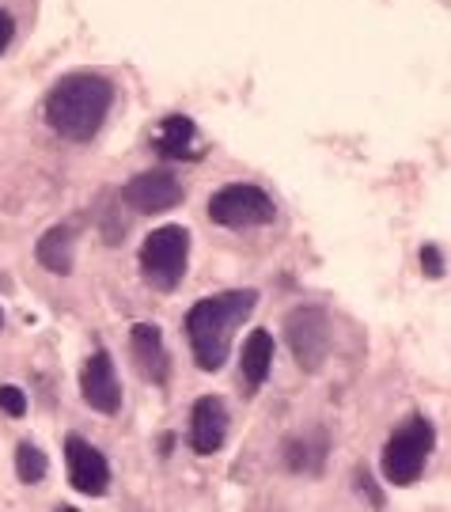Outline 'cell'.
Instances as JSON below:
<instances>
[{"label":"cell","mask_w":451,"mask_h":512,"mask_svg":"<svg viewBox=\"0 0 451 512\" xmlns=\"http://www.w3.org/2000/svg\"><path fill=\"white\" fill-rule=\"evenodd\" d=\"M258 308V293L254 289H224L198 300L194 308L186 311L182 327L194 349V361L205 372H220L228 365V353H232L235 330L251 319V311Z\"/></svg>","instance_id":"obj_1"},{"label":"cell","mask_w":451,"mask_h":512,"mask_svg":"<svg viewBox=\"0 0 451 512\" xmlns=\"http://www.w3.org/2000/svg\"><path fill=\"white\" fill-rule=\"evenodd\" d=\"M114 107V84L99 73H69L46 95V122L65 141H91Z\"/></svg>","instance_id":"obj_2"},{"label":"cell","mask_w":451,"mask_h":512,"mask_svg":"<svg viewBox=\"0 0 451 512\" xmlns=\"http://www.w3.org/2000/svg\"><path fill=\"white\" fill-rule=\"evenodd\" d=\"M436 448V429L429 418H406L383 444V478L391 486H414L425 475V463Z\"/></svg>","instance_id":"obj_3"},{"label":"cell","mask_w":451,"mask_h":512,"mask_svg":"<svg viewBox=\"0 0 451 512\" xmlns=\"http://www.w3.org/2000/svg\"><path fill=\"white\" fill-rule=\"evenodd\" d=\"M190 266V232L182 224H163L141 243V277L156 293H175Z\"/></svg>","instance_id":"obj_4"},{"label":"cell","mask_w":451,"mask_h":512,"mask_svg":"<svg viewBox=\"0 0 451 512\" xmlns=\"http://www.w3.org/2000/svg\"><path fill=\"white\" fill-rule=\"evenodd\" d=\"M209 220L220 228H258V224H273L277 220V205L273 198L254 183H232L220 186L209 198Z\"/></svg>","instance_id":"obj_5"},{"label":"cell","mask_w":451,"mask_h":512,"mask_svg":"<svg viewBox=\"0 0 451 512\" xmlns=\"http://www.w3.org/2000/svg\"><path fill=\"white\" fill-rule=\"evenodd\" d=\"M285 338H289L296 365L304 368V372L323 368L326 353H330V319H326V311L315 308V304L292 308L285 315Z\"/></svg>","instance_id":"obj_6"},{"label":"cell","mask_w":451,"mask_h":512,"mask_svg":"<svg viewBox=\"0 0 451 512\" xmlns=\"http://www.w3.org/2000/svg\"><path fill=\"white\" fill-rule=\"evenodd\" d=\"M186 198L182 183L175 179V171H163V167H152V171H141L133 175L126 186H122V202L133 209V213H145V217H160L167 209Z\"/></svg>","instance_id":"obj_7"},{"label":"cell","mask_w":451,"mask_h":512,"mask_svg":"<svg viewBox=\"0 0 451 512\" xmlns=\"http://www.w3.org/2000/svg\"><path fill=\"white\" fill-rule=\"evenodd\" d=\"M65 467H69V482L76 494L103 497L110 490V463L91 440L76 437V433L65 437Z\"/></svg>","instance_id":"obj_8"},{"label":"cell","mask_w":451,"mask_h":512,"mask_svg":"<svg viewBox=\"0 0 451 512\" xmlns=\"http://www.w3.org/2000/svg\"><path fill=\"white\" fill-rule=\"evenodd\" d=\"M80 395L84 403L95 410V414H118L122 410V380L114 372V361H110L107 349L91 353L84 368H80Z\"/></svg>","instance_id":"obj_9"},{"label":"cell","mask_w":451,"mask_h":512,"mask_svg":"<svg viewBox=\"0 0 451 512\" xmlns=\"http://www.w3.org/2000/svg\"><path fill=\"white\" fill-rule=\"evenodd\" d=\"M129 357L137 372L145 376L152 387H167L171 380V357H167V346H163V330L156 323H137L129 330Z\"/></svg>","instance_id":"obj_10"},{"label":"cell","mask_w":451,"mask_h":512,"mask_svg":"<svg viewBox=\"0 0 451 512\" xmlns=\"http://www.w3.org/2000/svg\"><path fill=\"white\" fill-rule=\"evenodd\" d=\"M228 440V410L217 395H205L190 406V448L198 456H217Z\"/></svg>","instance_id":"obj_11"},{"label":"cell","mask_w":451,"mask_h":512,"mask_svg":"<svg viewBox=\"0 0 451 512\" xmlns=\"http://www.w3.org/2000/svg\"><path fill=\"white\" fill-rule=\"evenodd\" d=\"M35 258H38V266H46V270L57 277L73 274V228H69V224L46 228V232L38 236Z\"/></svg>","instance_id":"obj_12"},{"label":"cell","mask_w":451,"mask_h":512,"mask_svg":"<svg viewBox=\"0 0 451 512\" xmlns=\"http://www.w3.org/2000/svg\"><path fill=\"white\" fill-rule=\"evenodd\" d=\"M194 137H198V126L186 114H167L160 122L156 152H163L167 160H201V152H194Z\"/></svg>","instance_id":"obj_13"},{"label":"cell","mask_w":451,"mask_h":512,"mask_svg":"<svg viewBox=\"0 0 451 512\" xmlns=\"http://www.w3.org/2000/svg\"><path fill=\"white\" fill-rule=\"evenodd\" d=\"M239 368H243V380L251 391L270 380V368H273V338L270 330H254L251 338L243 342V357H239Z\"/></svg>","instance_id":"obj_14"},{"label":"cell","mask_w":451,"mask_h":512,"mask_svg":"<svg viewBox=\"0 0 451 512\" xmlns=\"http://www.w3.org/2000/svg\"><path fill=\"white\" fill-rule=\"evenodd\" d=\"M46 471H50V459H46V452H42L38 444H31V440H23V444L16 448V475H19V482L35 486V482H42V478H46Z\"/></svg>","instance_id":"obj_15"},{"label":"cell","mask_w":451,"mask_h":512,"mask_svg":"<svg viewBox=\"0 0 451 512\" xmlns=\"http://www.w3.org/2000/svg\"><path fill=\"white\" fill-rule=\"evenodd\" d=\"M323 452L326 440L315 437V433H311V444H304V440H289L285 444V459H289L292 471H319L323 467Z\"/></svg>","instance_id":"obj_16"},{"label":"cell","mask_w":451,"mask_h":512,"mask_svg":"<svg viewBox=\"0 0 451 512\" xmlns=\"http://www.w3.org/2000/svg\"><path fill=\"white\" fill-rule=\"evenodd\" d=\"M0 410H4L8 418H23V414H27V395H23V387L0 384Z\"/></svg>","instance_id":"obj_17"},{"label":"cell","mask_w":451,"mask_h":512,"mask_svg":"<svg viewBox=\"0 0 451 512\" xmlns=\"http://www.w3.org/2000/svg\"><path fill=\"white\" fill-rule=\"evenodd\" d=\"M421 270H425V277H444V255H440V251H436L433 243H425V247H421Z\"/></svg>","instance_id":"obj_18"},{"label":"cell","mask_w":451,"mask_h":512,"mask_svg":"<svg viewBox=\"0 0 451 512\" xmlns=\"http://www.w3.org/2000/svg\"><path fill=\"white\" fill-rule=\"evenodd\" d=\"M12 38H16V19L8 16L4 8H0V54L12 46Z\"/></svg>","instance_id":"obj_19"},{"label":"cell","mask_w":451,"mask_h":512,"mask_svg":"<svg viewBox=\"0 0 451 512\" xmlns=\"http://www.w3.org/2000/svg\"><path fill=\"white\" fill-rule=\"evenodd\" d=\"M361 482H364V494L372 497V505H383V494H376V490H372V478H368V471H361Z\"/></svg>","instance_id":"obj_20"},{"label":"cell","mask_w":451,"mask_h":512,"mask_svg":"<svg viewBox=\"0 0 451 512\" xmlns=\"http://www.w3.org/2000/svg\"><path fill=\"white\" fill-rule=\"evenodd\" d=\"M171 448H175V437H171V433H167V437H160V452H163V456H167Z\"/></svg>","instance_id":"obj_21"},{"label":"cell","mask_w":451,"mask_h":512,"mask_svg":"<svg viewBox=\"0 0 451 512\" xmlns=\"http://www.w3.org/2000/svg\"><path fill=\"white\" fill-rule=\"evenodd\" d=\"M0 323H4V311H0Z\"/></svg>","instance_id":"obj_22"}]
</instances>
